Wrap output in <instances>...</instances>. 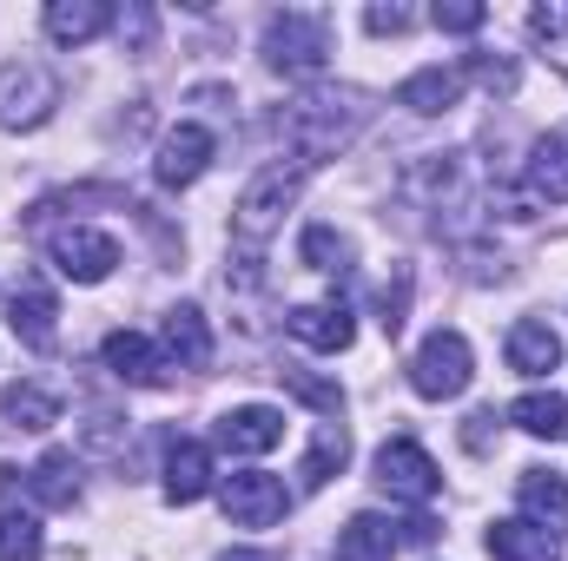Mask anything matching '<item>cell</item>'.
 Listing matches in <instances>:
<instances>
[{"instance_id":"obj_33","label":"cell","mask_w":568,"mask_h":561,"mask_svg":"<svg viewBox=\"0 0 568 561\" xmlns=\"http://www.w3.org/2000/svg\"><path fill=\"white\" fill-rule=\"evenodd\" d=\"M410 20H417L410 7H371V13H364V27H371V33H404Z\"/></svg>"},{"instance_id":"obj_30","label":"cell","mask_w":568,"mask_h":561,"mask_svg":"<svg viewBox=\"0 0 568 561\" xmlns=\"http://www.w3.org/2000/svg\"><path fill=\"white\" fill-rule=\"evenodd\" d=\"M456 73L476 80V86H489V93H516V60L509 53H469Z\"/></svg>"},{"instance_id":"obj_17","label":"cell","mask_w":568,"mask_h":561,"mask_svg":"<svg viewBox=\"0 0 568 561\" xmlns=\"http://www.w3.org/2000/svg\"><path fill=\"white\" fill-rule=\"evenodd\" d=\"M113 27V7L106 0H53L47 7V40L53 47H87Z\"/></svg>"},{"instance_id":"obj_14","label":"cell","mask_w":568,"mask_h":561,"mask_svg":"<svg viewBox=\"0 0 568 561\" xmlns=\"http://www.w3.org/2000/svg\"><path fill=\"white\" fill-rule=\"evenodd\" d=\"M516 502H523V522H536L549 536H568V482L556 469H523Z\"/></svg>"},{"instance_id":"obj_24","label":"cell","mask_w":568,"mask_h":561,"mask_svg":"<svg viewBox=\"0 0 568 561\" xmlns=\"http://www.w3.org/2000/svg\"><path fill=\"white\" fill-rule=\"evenodd\" d=\"M397 555V522L384 516H351L337 529V561H390Z\"/></svg>"},{"instance_id":"obj_26","label":"cell","mask_w":568,"mask_h":561,"mask_svg":"<svg viewBox=\"0 0 568 561\" xmlns=\"http://www.w3.org/2000/svg\"><path fill=\"white\" fill-rule=\"evenodd\" d=\"M0 417L20 422V429H47V422H60V397L40 390V384H7L0 390Z\"/></svg>"},{"instance_id":"obj_3","label":"cell","mask_w":568,"mask_h":561,"mask_svg":"<svg viewBox=\"0 0 568 561\" xmlns=\"http://www.w3.org/2000/svg\"><path fill=\"white\" fill-rule=\"evenodd\" d=\"M331 60V20L324 13H278L265 27V67L284 80H311Z\"/></svg>"},{"instance_id":"obj_22","label":"cell","mask_w":568,"mask_h":561,"mask_svg":"<svg viewBox=\"0 0 568 561\" xmlns=\"http://www.w3.org/2000/svg\"><path fill=\"white\" fill-rule=\"evenodd\" d=\"M529 198L568 205V133H549V140L529 145Z\"/></svg>"},{"instance_id":"obj_2","label":"cell","mask_w":568,"mask_h":561,"mask_svg":"<svg viewBox=\"0 0 568 561\" xmlns=\"http://www.w3.org/2000/svg\"><path fill=\"white\" fill-rule=\"evenodd\" d=\"M304 178H311V165H297V159H278V165H265L245 192H239V212H232V238L245 245V252H258L272 232L284 225V212L297 205V192H304Z\"/></svg>"},{"instance_id":"obj_19","label":"cell","mask_w":568,"mask_h":561,"mask_svg":"<svg viewBox=\"0 0 568 561\" xmlns=\"http://www.w3.org/2000/svg\"><path fill=\"white\" fill-rule=\"evenodd\" d=\"M556 364H562V337H556L549 324L523 317V324L509 330V370H523V377H549Z\"/></svg>"},{"instance_id":"obj_7","label":"cell","mask_w":568,"mask_h":561,"mask_svg":"<svg viewBox=\"0 0 568 561\" xmlns=\"http://www.w3.org/2000/svg\"><path fill=\"white\" fill-rule=\"evenodd\" d=\"M377 489H384L390 502H429V496L443 489V469L429 462L424 442L397 436V442H384V449H377Z\"/></svg>"},{"instance_id":"obj_31","label":"cell","mask_w":568,"mask_h":561,"mask_svg":"<svg viewBox=\"0 0 568 561\" xmlns=\"http://www.w3.org/2000/svg\"><path fill=\"white\" fill-rule=\"evenodd\" d=\"M291 390L311 404V410H324V422H337L344 417V390L337 384H324V377H304V370H291Z\"/></svg>"},{"instance_id":"obj_1","label":"cell","mask_w":568,"mask_h":561,"mask_svg":"<svg viewBox=\"0 0 568 561\" xmlns=\"http://www.w3.org/2000/svg\"><path fill=\"white\" fill-rule=\"evenodd\" d=\"M364 93H337V86H317V93H304L291 113L278 120V133H284V145H291V159L297 165H317V159H337L344 145L364 133Z\"/></svg>"},{"instance_id":"obj_34","label":"cell","mask_w":568,"mask_h":561,"mask_svg":"<svg viewBox=\"0 0 568 561\" xmlns=\"http://www.w3.org/2000/svg\"><path fill=\"white\" fill-rule=\"evenodd\" d=\"M219 561H265V555H258V549H225Z\"/></svg>"},{"instance_id":"obj_16","label":"cell","mask_w":568,"mask_h":561,"mask_svg":"<svg viewBox=\"0 0 568 561\" xmlns=\"http://www.w3.org/2000/svg\"><path fill=\"white\" fill-rule=\"evenodd\" d=\"M483 549H489L496 561H562V542H556L549 529L523 522V516H509V522H489Z\"/></svg>"},{"instance_id":"obj_12","label":"cell","mask_w":568,"mask_h":561,"mask_svg":"<svg viewBox=\"0 0 568 561\" xmlns=\"http://www.w3.org/2000/svg\"><path fill=\"white\" fill-rule=\"evenodd\" d=\"M278 442H284V417L272 404H245V410L219 417V449H232V456H265Z\"/></svg>"},{"instance_id":"obj_20","label":"cell","mask_w":568,"mask_h":561,"mask_svg":"<svg viewBox=\"0 0 568 561\" xmlns=\"http://www.w3.org/2000/svg\"><path fill=\"white\" fill-rule=\"evenodd\" d=\"M27 489H33L47 509H73V502H80V462H73V449H47V456L27 469Z\"/></svg>"},{"instance_id":"obj_28","label":"cell","mask_w":568,"mask_h":561,"mask_svg":"<svg viewBox=\"0 0 568 561\" xmlns=\"http://www.w3.org/2000/svg\"><path fill=\"white\" fill-rule=\"evenodd\" d=\"M297 252H304L311 272H344V265H351V238L331 232V225H311V232L297 238Z\"/></svg>"},{"instance_id":"obj_10","label":"cell","mask_w":568,"mask_h":561,"mask_svg":"<svg viewBox=\"0 0 568 561\" xmlns=\"http://www.w3.org/2000/svg\"><path fill=\"white\" fill-rule=\"evenodd\" d=\"M159 357L179 364V370H205L212 364V330H205V310L199 304H172L165 324H159Z\"/></svg>"},{"instance_id":"obj_9","label":"cell","mask_w":568,"mask_h":561,"mask_svg":"<svg viewBox=\"0 0 568 561\" xmlns=\"http://www.w3.org/2000/svg\"><path fill=\"white\" fill-rule=\"evenodd\" d=\"M284 330L304 344V350H324V357H337V350H351V337H357V324H351V310L331 297V304H291L284 310Z\"/></svg>"},{"instance_id":"obj_4","label":"cell","mask_w":568,"mask_h":561,"mask_svg":"<svg viewBox=\"0 0 568 561\" xmlns=\"http://www.w3.org/2000/svg\"><path fill=\"white\" fill-rule=\"evenodd\" d=\"M60 106V73L40 67V60H7L0 67V126L7 133H33L47 126Z\"/></svg>"},{"instance_id":"obj_32","label":"cell","mask_w":568,"mask_h":561,"mask_svg":"<svg viewBox=\"0 0 568 561\" xmlns=\"http://www.w3.org/2000/svg\"><path fill=\"white\" fill-rule=\"evenodd\" d=\"M443 33H476L489 13H483V0H436V13H429Z\"/></svg>"},{"instance_id":"obj_13","label":"cell","mask_w":568,"mask_h":561,"mask_svg":"<svg viewBox=\"0 0 568 561\" xmlns=\"http://www.w3.org/2000/svg\"><path fill=\"white\" fill-rule=\"evenodd\" d=\"M100 357H106V370H113L120 384H133V390H152V384L165 377L159 344H152V337H140V330H113V337L100 344Z\"/></svg>"},{"instance_id":"obj_23","label":"cell","mask_w":568,"mask_h":561,"mask_svg":"<svg viewBox=\"0 0 568 561\" xmlns=\"http://www.w3.org/2000/svg\"><path fill=\"white\" fill-rule=\"evenodd\" d=\"M456 93H463V73L456 67H424V73H410L404 86H397V106H410V113H449L456 106Z\"/></svg>"},{"instance_id":"obj_6","label":"cell","mask_w":568,"mask_h":561,"mask_svg":"<svg viewBox=\"0 0 568 561\" xmlns=\"http://www.w3.org/2000/svg\"><path fill=\"white\" fill-rule=\"evenodd\" d=\"M47 258H53L60 278L106 284L113 265H120V238H113V232H93V225H73V232H53V238H47Z\"/></svg>"},{"instance_id":"obj_21","label":"cell","mask_w":568,"mask_h":561,"mask_svg":"<svg viewBox=\"0 0 568 561\" xmlns=\"http://www.w3.org/2000/svg\"><path fill=\"white\" fill-rule=\"evenodd\" d=\"M509 422H516L523 436H536V442H568V397H556V390H529V397L509 404Z\"/></svg>"},{"instance_id":"obj_5","label":"cell","mask_w":568,"mask_h":561,"mask_svg":"<svg viewBox=\"0 0 568 561\" xmlns=\"http://www.w3.org/2000/svg\"><path fill=\"white\" fill-rule=\"evenodd\" d=\"M469 377H476V357H469V337L463 330H429L424 344H417V357H410V390L429 397V404L463 397Z\"/></svg>"},{"instance_id":"obj_15","label":"cell","mask_w":568,"mask_h":561,"mask_svg":"<svg viewBox=\"0 0 568 561\" xmlns=\"http://www.w3.org/2000/svg\"><path fill=\"white\" fill-rule=\"evenodd\" d=\"M165 496H172V502L212 496V449H205V442H192V436H172V442H165Z\"/></svg>"},{"instance_id":"obj_27","label":"cell","mask_w":568,"mask_h":561,"mask_svg":"<svg viewBox=\"0 0 568 561\" xmlns=\"http://www.w3.org/2000/svg\"><path fill=\"white\" fill-rule=\"evenodd\" d=\"M40 555H47L40 522L20 516V509H7V516H0V561H40Z\"/></svg>"},{"instance_id":"obj_11","label":"cell","mask_w":568,"mask_h":561,"mask_svg":"<svg viewBox=\"0 0 568 561\" xmlns=\"http://www.w3.org/2000/svg\"><path fill=\"white\" fill-rule=\"evenodd\" d=\"M205 165H212V133L205 126H172L165 145H159V159H152V172H159V185H199L205 178Z\"/></svg>"},{"instance_id":"obj_18","label":"cell","mask_w":568,"mask_h":561,"mask_svg":"<svg viewBox=\"0 0 568 561\" xmlns=\"http://www.w3.org/2000/svg\"><path fill=\"white\" fill-rule=\"evenodd\" d=\"M60 304H53V290L47 284H27V290H13V337L27 344V350H53V337H60Z\"/></svg>"},{"instance_id":"obj_29","label":"cell","mask_w":568,"mask_h":561,"mask_svg":"<svg viewBox=\"0 0 568 561\" xmlns=\"http://www.w3.org/2000/svg\"><path fill=\"white\" fill-rule=\"evenodd\" d=\"M529 33L549 47V60H556V67L568 73V0H549V7H536V13H529Z\"/></svg>"},{"instance_id":"obj_25","label":"cell","mask_w":568,"mask_h":561,"mask_svg":"<svg viewBox=\"0 0 568 561\" xmlns=\"http://www.w3.org/2000/svg\"><path fill=\"white\" fill-rule=\"evenodd\" d=\"M344 462H351L344 422H317V436H311V449H304V462H297V482H304V489H324Z\"/></svg>"},{"instance_id":"obj_8","label":"cell","mask_w":568,"mask_h":561,"mask_svg":"<svg viewBox=\"0 0 568 561\" xmlns=\"http://www.w3.org/2000/svg\"><path fill=\"white\" fill-rule=\"evenodd\" d=\"M219 502H225V522H232V529H272V522H284V509H291L284 482L265 476V469L232 476V482L219 489Z\"/></svg>"}]
</instances>
